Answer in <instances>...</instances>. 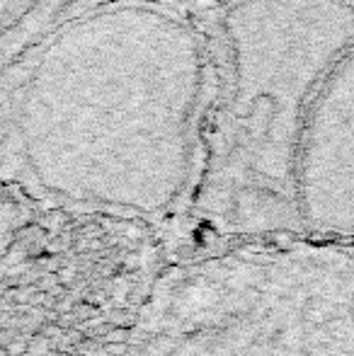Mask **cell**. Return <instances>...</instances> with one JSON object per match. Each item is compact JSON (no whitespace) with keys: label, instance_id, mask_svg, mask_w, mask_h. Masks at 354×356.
Returning <instances> with one entry per match:
<instances>
[{"label":"cell","instance_id":"6da1fadb","mask_svg":"<svg viewBox=\"0 0 354 356\" xmlns=\"http://www.w3.org/2000/svg\"><path fill=\"white\" fill-rule=\"evenodd\" d=\"M122 356H354V238H284L177 269Z\"/></svg>","mask_w":354,"mask_h":356}]
</instances>
